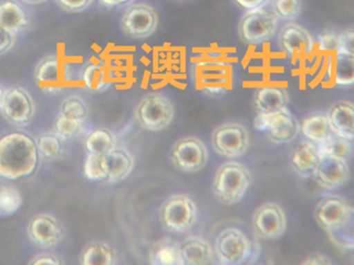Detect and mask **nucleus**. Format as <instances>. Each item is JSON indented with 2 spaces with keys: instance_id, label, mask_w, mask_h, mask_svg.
I'll return each instance as SVG.
<instances>
[{
  "instance_id": "423d86ee",
  "label": "nucleus",
  "mask_w": 354,
  "mask_h": 265,
  "mask_svg": "<svg viewBox=\"0 0 354 265\" xmlns=\"http://www.w3.org/2000/svg\"><path fill=\"white\" fill-rule=\"evenodd\" d=\"M279 17L274 10L263 8L248 10L239 25V37L243 43L260 45L270 41L278 29Z\"/></svg>"
},
{
  "instance_id": "ea45409f",
  "label": "nucleus",
  "mask_w": 354,
  "mask_h": 265,
  "mask_svg": "<svg viewBox=\"0 0 354 265\" xmlns=\"http://www.w3.org/2000/svg\"><path fill=\"white\" fill-rule=\"evenodd\" d=\"M64 10L71 12H83L93 3V0H55Z\"/></svg>"
},
{
  "instance_id": "f704fd0d",
  "label": "nucleus",
  "mask_w": 354,
  "mask_h": 265,
  "mask_svg": "<svg viewBox=\"0 0 354 265\" xmlns=\"http://www.w3.org/2000/svg\"><path fill=\"white\" fill-rule=\"evenodd\" d=\"M83 171H84V176L89 181H106L108 177V172L107 167H106L105 156L87 154Z\"/></svg>"
},
{
  "instance_id": "b1692460",
  "label": "nucleus",
  "mask_w": 354,
  "mask_h": 265,
  "mask_svg": "<svg viewBox=\"0 0 354 265\" xmlns=\"http://www.w3.org/2000/svg\"><path fill=\"white\" fill-rule=\"evenodd\" d=\"M289 95L282 87L266 86L259 89L255 95V105L260 113H272L286 108Z\"/></svg>"
},
{
  "instance_id": "7c9ffc66",
  "label": "nucleus",
  "mask_w": 354,
  "mask_h": 265,
  "mask_svg": "<svg viewBox=\"0 0 354 265\" xmlns=\"http://www.w3.org/2000/svg\"><path fill=\"white\" fill-rule=\"evenodd\" d=\"M334 81L339 86H353L354 85V55L337 52L335 53Z\"/></svg>"
},
{
  "instance_id": "f257e3e1",
  "label": "nucleus",
  "mask_w": 354,
  "mask_h": 265,
  "mask_svg": "<svg viewBox=\"0 0 354 265\" xmlns=\"http://www.w3.org/2000/svg\"><path fill=\"white\" fill-rule=\"evenodd\" d=\"M39 160L37 144L26 134L10 133L0 138V179L19 181L31 176Z\"/></svg>"
},
{
  "instance_id": "39448f33",
  "label": "nucleus",
  "mask_w": 354,
  "mask_h": 265,
  "mask_svg": "<svg viewBox=\"0 0 354 265\" xmlns=\"http://www.w3.org/2000/svg\"><path fill=\"white\" fill-rule=\"evenodd\" d=\"M160 220L166 230L183 235L193 228L197 220V205L189 196L174 194L160 210Z\"/></svg>"
},
{
  "instance_id": "49530a36",
  "label": "nucleus",
  "mask_w": 354,
  "mask_h": 265,
  "mask_svg": "<svg viewBox=\"0 0 354 265\" xmlns=\"http://www.w3.org/2000/svg\"><path fill=\"white\" fill-rule=\"evenodd\" d=\"M132 0H101L104 6L108 8H113V6H124V4L129 3Z\"/></svg>"
},
{
  "instance_id": "09e8293b",
  "label": "nucleus",
  "mask_w": 354,
  "mask_h": 265,
  "mask_svg": "<svg viewBox=\"0 0 354 265\" xmlns=\"http://www.w3.org/2000/svg\"><path fill=\"white\" fill-rule=\"evenodd\" d=\"M22 1L26 2L28 4H39L44 3V2L47 1V0H22Z\"/></svg>"
},
{
  "instance_id": "f3484780",
  "label": "nucleus",
  "mask_w": 354,
  "mask_h": 265,
  "mask_svg": "<svg viewBox=\"0 0 354 265\" xmlns=\"http://www.w3.org/2000/svg\"><path fill=\"white\" fill-rule=\"evenodd\" d=\"M349 208L351 206L343 198L337 195L326 196L316 205L314 217L319 226L326 231L344 219Z\"/></svg>"
},
{
  "instance_id": "aec40b11",
  "label": "nucleus",
  "mask_w": 354,
  "mask_h": 265,
  "mask_svg": "<svg viewBox=\"0 0 354 265\" xmlns=\"http://www.w3.org/2000/svg\"><path fill=\"white\" fill-rule=\"evenodd\" d=\"M108 177L106 181L110 183H120L132 173L135 167V158L128 149L114 148L109 154H105Z\"/></svg>"
},
{
  "instance_id": "e433bc0d",
  "label": "nucleus",
  "mask_w": 354,
  "mask_h": 265,
  "mask_svg": "<svg viewBox=\"0 0 354 265\" xmlns=\"http://www.w3.org/2000/svg\"><path fill=\"white\" fill-rule=\"evenodd\" d=\"M272 10L283 20L293 21L299 18L303 10L301 0H272Z\"/></svg>"
},
{
  "instance_id": "20e7f679",
  "label": "nucleus",
  "mask_w": 354,
  "mask_h": 265,
  "mask_svg": "<svg viewBox=\"0 0 354 265\" xmlns=\"http://www.w3.org/2000/svg\"><path fill=\"white\" fill-rule=\"evenodd\" d=\"M251 239L241 229L228 227L223 229L214 244V257L223 265H241L253 255Z\"/></svg>"
},
{
  "instance_id": "f03ea898",
  "label": "nucleus",
  "mask_w": 354,
  "mask_h": 265,
  "mask_svg": "<svg viewBox=\"0 0 354 265\" xmlns=\"http://www.w3.org/2000/svg\"><path fill=\"white\" fill-rule=\"evenodd\" d=\"M253 183L251 171L241 163L229 161L221 165L214 179V192L225 205L241 201Z\"/></svg>"
},
{
  "instance_id": "9b49d317",
  "label": "nucleus",
  "mask_w": 354,
  "mask_h": 265,
  "mask_svg": "<svg viewBox=\"0 0 354 265\" xmlns=\"http://www.w3.org/2000/svg\"><path fill=\"white\" fill-rule=\"evenodd\" d=\"M0 112L8 124L16 128H26L35 118V101L27 89L21 86L10 87L6 89V99Z\"/></svg>"
},
{
  "instance_id": "f8f14e48",
  "label": "nucleus",
  "mask_w": 354,
  "mask_h": 265,
  "mask_svg": "<svg viewBox=\"0 0 354 265\" xmlns=\"http://www.w3.org/2000/svg\"><path fill=\"white\" fill-rule=\"evenodd\" d=\"M252 225L260 239L278 241L286 232V214L278 203L266 202L254 212Z\"/></svg>"
},
{
  "instance_id": "6ab92c4d",
  "label": "nucleus",
  "mask_w": 354,
  "mask_h": 265,
  "mask_svg": "<svg viewBox=\"0 0 354 265\" xmlns=\"http://www.w3.org/2000/svg\"><path fill=\"white\" fill-rule=\"evenodd\" d=\"M185 265H206L214 262V247L203 237H187L180 243Z\"/></svg>"
},
{
  "instance_id": "393cba45",
  "label": "nucleus",
  "mask_w": 354,
  "mask_h": 265,
  "mask_svg": "<svg viewBox=\"0 0 354 265\" xmlns=\"http://www.w3.org/2000/svg\"><path fill=\"white\" fill-rule=\"evenodd\" d=\"M151 264L155 265H185L181 255L180 244L174 239H164L151 248Z\"/></svg>"
},
{
  "instance_id": "a878e982",
  "label": "nucleus",
  "mask_w": 354,
  "mask_h": 265,
  "mask_svg": "<svg viewBox=\"0 0 354 265\" xmlns=\"http://www.w3.org/2000/svg\"><path fill=\"white\" fill-rule=\"evenodd\" d=\"M303 135L315 144L322 143L334 135L328 114H314L303 120L301 125Z\"/></svg>"
},
{
  "instance_id": "2eb2a0df",
  "label": "nucleus",
  "mask_w": 354,
  "mask_h": 265,
  "mask_svg": "<svg viewBox=\"0 0 354 265\" xmlns=\"http://www.w3.org/2000/svg\"><path fill=\"white\" fill-rule=\"evenodd\" d=\"M313 176L326 189H338L348 181L351 169L345 161L324 156L320 158Z\"/></svg>"
},
{
  "instance_id": "c9c22d12",
  "label": "nucleus",
  "mask_w": 354,
  "mask_h": 265,
  "mask_svg": "<svg viewBox=\"0 0 354 265\" xmlns=\"http://www.w3.org/2000/svg\"><path fill=\"white\" fill-rule=\"evenodd\" d=\"M83 122L84 120H77V118H70V116L59 113L58 118H56L54 133L62 141L74 139L82 131Z\"/></svg>"
},
{
  "instance_id": "c03bdc74",
  "label": "nucleus",
  "mask_w": 354,
  "mask_h": 265,
  "mask_svg": "<svg viewBox=\"0 0 354 265\" xmlns=\"http://www.w3.org/2000/svg\"><path fill=\"white\" fill-rule=\"evenodd\" d=\"M239 6L247 10L254 8H263L270 2V0H234Z\"/></svg>"
},
{
  "instance_id": "6e6552de",
  "label": "nucleus",
  "mask_w": 354,
  "mask_h": 265,
  "mask_svg": "<svg viewBox=\"0 0 354 265\" xmlns=\"http://www.w3.org/2000/svg\"><path fill=\"white\" fill-rule=\"evenodd\" d=\"M254 127L266 132L268 139L276 144L290 143L301 131V125L287 107L272 113L259 112L254 120Z\"/></svg>"
},
{
  "instance_id": "9d476101",
  "label": "nucleus",
  "mask_w": 354,
  "mask_h": 265,
  "mask_svg": "<svg viewBox=\"0 0 354 265\" xmlns=\"http://www.w3.org/2000/svg\"><path fill=\"white\" fill-rule=\"evenodd\" d=\"M171 161L174 166L183 172L196 173L207 164L208 149L200 138L185 136L174 143Z\"/></svg>"
},
{
  "instance_id": "cd10ccee",
  "label": "nucleus",
  "mask_w": 354,
  "mask_h": 265,
  "mask_svg": "<svg viewBox=\"0 0 354 265\" xmlns=\"http://www.w3.org/2000/svg\"><path fill=\"white\" fill-rule=\"evenodd\" d=\"M326 232L339 249L354 250V208H349L344 219Z\"/></svg>"
},
{
  "instance_id": "412c9836",
  "label": "nucleus",
  "mask_w": 354,
  "mask_h": 265,
  "mask_svg": "<svg viewBox=\"0 0 354 265\" xmlns=\"http://www.w3.org/2000/svg\"><path fill=\"white\" fill-rule=\"evenodd\" d=\"M330 126L336 135L354 140V104L339 101L330 106L328 112Z\"/></svg>"
},
{
  "instance_id": "a19ab883",
  "label": "nucleus",
  "mask_w": 354,
  "mask_h": 265,
  "mask_svg": "<svg viewBox=\"0 0 354 265\" xmlns=\"http://www.w3.org/2000/svg\"><path fill=\"white\" fill-rule=\"evenodd\" d=\"M17 41V35L0 27V56L10 52Z\"/></svg>"
},
{
  "instance_id": "4c0bfd02",
  "label": "nucleus",
  "mask_w": 354,
  "mask_h": 265,
  "mask_svg": "<svg viewBox=\"0 0 354 265\" xmlns=\"http://www.w3.org/2000/svg\"><path fill=\"white\" fill-rule=\"evenodd\" d=\"M59 113L77 118V120H84L87 116L86 103L78 95H71L62 102Z\"/></svg>"
},
{
  "instance_id": "72a5a7b5",
  "label": "nucleus",
  "mask_w": 354,
  "mask_h": 265,
  "mask_svg": "<svg viewBox=\"0 0 354 265\" xmlns=\"http://www.w3.org/2000/svg\"><path fill=\"white\" fill-rule=\"evenodd\" d=\"M35 141L41 158L52 161L62 156V140L55 133L43 134Z\"/></svg>"
},
{
  "instance_id": "dca6fc26",
  "label": "nucleus",
  "mask_w": 354,
  "mask_h": 265,
  "mask_svg": "<svg viewBox=\"0 0 354 265\" xmlns=\"http://www.w3.org/2000/svg\"><path fill=\"white\" fill-rule=\"evenodd\" d=\"M279 42L281 48L290 56L311 53L314 48L311 33L305 27L295 23H289L283 27Z\"/></svg>"
},
{
  "instance_id": "0eeeda50",
  "label": "nucleus",
  "mask_w": 354,
  "mask_h": 265,
  "mask_svg": "<svg viewBox=\"0 0 354 265\" xmlns=\"http://www.w3.org/2000/svg\"><path fill=\"white\" fill-rule=\"evenodd\" d=\"M232 66L218 58L200 60L194 66L196 89L212 95L225 93L232 86Z\"/></svg>"
},
{
  "instance_id": "37998d69",
  "label": "nucleus",
  "mask_w": 354,
  "mask_h": 265,
  "mask_svg": "<svg viewBox=\"0 0 354 265\" xmlns=\"http://www.w3.org/2000/svg\"><path fill=\"white\" fill-rule=\"evenodd\" d=\"M62 262L57 257L50 253H41L39 255L35 256L29 262V264L41 265V264H51L59 265Z\"/></svg>"
},
{
  "instance_id": "58836bf2",
  "label": "nucleus",
  "mask_w": 354,
  "mask_h": 265,
  "mask_svg": "<svg viewBox=\"0 0 354 265\" xmlns=\"http://www.w3.org/2000/svg\"><path fill=\"white\" fill-rule=\"evenodd\" d=\"M318 49L324 52H337L340 50V37L339 33H324L317 39Z\"/></svg>"
},
{
  "instance_id": "7ed1b4c3",
  "label": "nucleus",
  "mask_w": 354,
  "mask_h": 265,
  "mask_svg": "<svg viewBox=\"0 0 354 265\" xmlns=\"http://www.w3.org/2000/svg\"><path fill=\"white\" fill-rule=\"evenodd\" d=\"M174 106L167 95L151 93L142 98L135 109V118L142 128L151 132H160L171 125Z\"/></svg>"
},
{
  "instance_id": "5701e85b",
  "label": "nucleus",
  "mask_w": 354,
  "mask_h": 265,
  "mask_svg": "<svg viewBox=\"0 0 354 265\" xmlns=\"http://www.w3.org/2000/svg\"><path fill=\"white\" fill-rule=\"evenodd\" d=\"M320 158L322 154L317 144L311 141L304 142L291 156V166L301 176H313Z\"/></svg>"
},
{
  "instance_id": "a211bd4d",
  "label": "nucleus",
  "mask_w": 354,
  "mask_h": 265,
  "mask_svg": "<svg viewBox=\"0 0 354 265\" xmlns=\"http://www.w3.org/2000/svg\"><path fill=\"white\" fill-rule=\"evenodd\" d=\"M35 78L47 91L57 89L66 78V66L57 56H47L35 68Z\"/></svg>"
},
{
  "instance_id": "ddd939ff",
  "label": "nucleus",
  "mask_w": 354,
  "mask_h": 265,
  "mask_svg": "<svg viewBox=\"0 0 354 265\" xmlns=\"http://www.w3.org/2000/svg\"><path fill=\"white\" fill-rule=\"evenodd\" d=\"M159 16L153 6L135 3L129 6L122 15V29L133 39H147L157 30Z\"/></svg>"
},
{
  "instance_id": "c85d7f7f",
  "label": "nucleus",
  "mask_w": 354,
  "mask_h": 265,
  "mask_svg": "<svg viewBox=\"0 0 354 265\" xmlns=\"http://www.w3.org/2000/svg\"><path fill=\"white\" fill-rule=\"evenodd\" d=\"M322 156H332L348 162L354 156V141L341 136H330L328 140L317 144Z\"/></svg>"
},
{
  "instance_id": "de8ad7c7",
  "label": "nucleus",
  "mask_w": 354,
  "mask_h": 265,
  "mask_svg": "<svg viewBox=\"0 0 354 265\" xmlns=\"http://www.w3.org/2000/svg\"><path fill=\"white\" fill-rule=\"evenodd\" d=\"M6 89L0 84V111H1L2 106H3L4 99H6Z\"/></svg>"
},
{
  "instance_id": "79ce46f5",
  "label": "nucleus",
  "mask_w": 354,
  "mask_h": 265,
  "mask_svg": "<svg viewBox=\"0 0 354 265\" xmlns=\"http://www.w3.org/2000/svg\"><path fill=\"white\" fill-rule=\"evenodd\" d=\"M340 37V50L338 52L354 55V29H347L339 33Z\"/></svg>"
},
{
  "instance_id": "473e14b6",
  "label": "nucleus",
  "mask_w": 354,
  "mask_h": 265,
  "mask_svg": "<svg viewBox=\"0 0 354 265\" xmlns=\"http://www.w3.org/2000/svg\"><path fill=\"white\" fill-rule=\"evenodd\" d=\"M85 87L91 93H104L109 87L105 71L99 64H91L84 68L82 74Z\"/></svg>"
},
{
  "instance_id": "2f4dec72",
  "label": "nucleus",
  "mask_w": 354,
  "mask_h": 265,
  "mask_svg": "<svg viewBox=\"0 0 354 265\" xmlns=\"http://www.w3.org/2000/svg\"><path fill=\"white\" fill-rule=\"evenodd\" d=\"M24 203L22 194L12 185H0V217H8L16 214Z\"/></svg>"
},
{
  "instance_id": "bb28decb",
  "label": "nucleus",
  "mask_w": 354,
  "mask_h": 265,
  "mask_svg": "<svg viewBox=\"0 0 354 265\" xmlns=\"http://www.w3.org/2000/svg\"><path fill=\"white\" fill-rule=\"evenodd\" d=\"M116 262V253L113 248L103 241L88 244L80 256L82 265H112Z\"/></svg>"
},
{
  "instance_id": "1a4fd4ad",
  "label": "nucleus",
  "mask_w": 354,
  "mask_h": 265,
  "mask_svg": "<svg viewBox=\"0 0 354 265\" xmlns=\"http://www.w3.org/2000/svg\"><path fill=\"white\" fill-rule=\"evenodd\" d=\"M212 145L216 154L228 158H241L250 148V134L237 122H227L214 129Z\"/></svg>"
},
{
  "instance_id": "4468645a",
  "label": "nucleus",
  "mask_w": 354,
  "mask_h": 265,
  "mask_svg": "<svg viewBox=\"0 0 354 265\" xmlns=\"http://www.w3.org/2000/svg\"><path fill=\"white\" fill-rule=\"evenodd\" d=\"M27 235L35 245L44 249H50L64 241L66 229L53 214H39L28 223Z\"/></svg>"
},
{
  "instance_id": "c756f323",
  "label": "nucleus",
  "mask_w": 354,
  "mask_h": 265,
  "mask_svg": "<svg viewBox=\"0 0 354 265\" xmlns=\"http://www.w3.org/2000/svg\"><path fill=\"white\" fill-rule=\"evenodd\" d=\"M116 147V137L107 129L93 131L85 140L87 154L105 156Z\"/></svg>"
},
{
  "instance_id": "4be33fe9",
  "label": "nucleus",
  "mask_w": 354,
  "mask_h": 265,
  "mask_svg": "<svg viewBox=\"0 0 354 265\" xmlns=\"http://www.w3.org/2000/svg\"><path fill=\"white\" fill-rule=\"evenodd\" d=\"M30 24L28 14L22 4L16 0L0 2V27L12 31L15 35L24 33Z\"/></svg>"
},
{
  "instance_id": "a18cd8bd",
  "label": "nucleus",
  "mask_w": 354,
  "mask_h": 265,
  "mask_svg": "<svg viewBox=\"0 0 354 265\" xmlns=\"http://www.w3.org/2000/svg\"><path fill=\"white\" fill-rule=\"evenodd\" d=\"M330 264H332V262H330L326 256L320 255V254H314L313 256H310V257H308L307 260L303 262V264L310 265H324Z\"/></svg>"
}]
</instances>
